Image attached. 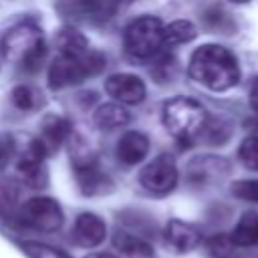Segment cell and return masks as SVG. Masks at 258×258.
Returning a JSON list of instances; mask_svg holds the SVG:
<instances>
[{
    "mask_svg": "<svg viewBox=\"0 0 258 258\" xmlns=\"http://www.w3.org/2000/svg\"><path fill=\"white\" fill-rule=\"evenodd\" d=\"M189 77L210 91L222 93L238 85L240 67L236 56L220 44H204L189 58Z\"/></svg>",
    "mask_w": 258,
    "mask_h": 258,
    "instance_id": "cell-1",
    "label": "cell"
},
{
    "mask_svg": "<svg viewBox=\"0 0 258 258\" xmlns=\"http://www.w3.org/2000/svg\"><path fill=\"white\" fill-rule=\"evenodd\" d=\"M2 52L12 64L24 71H36L44 58L42 30L30 20L12 26L2 38Z\"/></svg>",
    "mask_w": 258,
    "mask_h": 258,
    "instance_id": "cell-2",
    "label": "cell"
},
{
    "mask_svg": "<svg viewBox=\"0 0 258 258\" xmlns=\"http://www.w3.org/2000/svg\"><path fill=\"white\" fill-rule=\"evenodd\" d=\"M105 69V56L99 50L89 48L81 56L58 54L48 67V87L58 91L83 83L87 77H95Z\"/></svg>",
    "mask_w": 258,
    "mask_h": 258,
    "instance_id": "cell-3",
    "label": "cell"
},
{
    "mask_svg": "<svg viewBox=\"0 0 258 258\" xmlns=\"http://www.w3.org/2000/svg\"><path fill=\"white\" fill-rule=\"evenodd\" d=\"M161 119L165 129L181 143H189L196 135H200L208 115L202 103L189 97H173L163 105Z\"/></svg>",
    "mask_w": 258,
    "mask_h": 258,
    "instance_id": "cell-4",
    "label": "cell"
},
{
    "mask_svg": "<svg viewBox=\"0 0 258 258\" xmlns=\"http://www.w3.org/2000/svg\"><path fill=\"white\" fill-rule=\"evenodd\" d=\"M165 26L155 16H141L127 24L123 34L125 50L135 58H151L165 46Z\"/></svg>",
    "mask_w": 258,
    "mask_h": 258,
    "instance_id": "cell-5",
    "label": "cell"
},
{
    "mask_svg": "<svg viewBox=\"0 0 258 258\" xmlns=\"http://www.w3.org/2000/svg\"><path fill=\"white\" fill-rule=\"evenodd\" d=\"M20 222L32 230L50 234V232L60 230L64 216H62V210L56 200L46 198V196H36L22 204Z\"/></svg>",
    "mask_w": 258,
    "mask_h": 258,
    "instance_id": "cell-6",
    "label": "cell"
},
{
    "mask_svg": "<svg viewBox=\"0 0 258 258\" xmlns=\"http://www.w3.org/2000/svg\"><path fill=\"white\" fill-rule=\"evenodd\" d=\"M123 0H56V10L73 22L99 24L109 20Z\"/></svg>",
    "mask_w": 258,
    "mask_h": 258,
    "instance_id": "cell-7",
    "label": "cell"
},
{
    "mask_svg": "<svg viewBox=\"0 0 258 258\" xmlns=\"http://www.w3.org/2000/svg\"><path fill=\"white\" fill-rule=\"evenodd\" d=\"M139 183L151 194H169L177 185V167L173 157L167 153L153 157V161H149L139 171Z\"/></svg>",
    "mask_w": 258,
    "mask_h": 258,
    "instance_id": "cell-8",
    "label": "cell"
},
{
    "mask_svg": "<svg viewBox=\"0 0 258 258\" xmlns=\"http://www.w3.org/2000/svg\"><path fill=\"white\" fill-rule=\"evenodd\" d=\"M105 91L109 97H113L121 105H139L147 95L143 81L129 73L111 75L105 81Z\"/></svg>",
    "mask_w": 258,
    "mask_h": 258,
    "instance_id": "cell-9",
    "label": "cell"
},
{
    "mask_svg": "<svg viewBox=\"0 0 258 258\" xmlns=\"http://www.w3.org/2000/svg\"><path fill=\"white\" fill-rule=\"evenodd\" d=\"M44 151L40 149V145L32 139L28 143V147L24 149V153L18 159V173L22 177L24 183H28L30 187H42L46 181V171H44Z\"/></svg>",
    "mask_w": 258,
    "mask_h": 258,
    "instance_id": "cell-10",
    "label": "cell"
},
{
    "mask_svg": "<svg viewBox=\"0 0 258 258\" xmlns=\"http://www.w3.org/2000/svg\"><path fill=\"white\" fill-rule=\"evenodd\" d=\"M73 242L81 248H95L99 246L105 236H107V226L105 222L91 212H83L77 216L75 226H73Z\"/></svg>",
    "mask_w": 258,
    "mask_h": 258,
    "instance_id": "cell-11",
    "label": "cell"
},
{
    "mask_svg": "<svg viewBox=\"0 0 258 258\" xmlns=\"http://www.w3.org/2000/svg\"><path fill=\"white\" fill-rule=\"evenodd\" d=\"M163 240L173 252L183 254V252H191L194 248L200 246L202 232L189 222L169 220L165 224V230H163Z\"/></svg>",
    "mask_w": 258,
    "mask_h": 258,
    "instance_id": "cell-12",
    "label": "cell"
},
{
    "mask_svg": "<svg viewBox=\"0 0 258 258\" xmlns=\"http://www.w3.org/2000/svg\"><path fill=\"white\" fill-rule=\"evenodd\" d=\"M71 131H73L71 123L64 117L48 115V117H44V121L40 125V133L34 141L40 145V149L48 157V155H52L60 149V145L71 137Z\"/></svg>",
    "mask_w": 258,
    "mask_h": 258,
    "instance_id": "cell-13",
    "label": "cell"
},
{
    "mask_svg": "<svg viewBox=\"0 0 258 258\" xmlns=\"http://www.w3.org/2000/svg\"><path fill=\"white\" fill-rule=\"evenodd\" d=\"M75 175H77L79 189H81L85 196L107 194V191H111V187H113L111 179L99 169L97 161L83 163V165H75Z\"/></svg>",
    "mask_w": 258,
    "mask_h": 258,
    "instance_id": "cell-14",
    "label": "cell"
},
{
    "mask_svg": "<svg viewBox=\"0 0 258 258\" xmlns=\"http://www.w3.org/2000/svg\"><path fill=\"white\" fill-rule=\"evenodd\" d=\"M149 151V139L139 131H127L117 143V159L123 165H137Z\"/></svg>",
    "mask_w": 258,
    "mask_h": 258,
    "instance_id": "cell-15",
    "label": "cell"
},
{
    "mask_svg": "<svg viewBox=\"0 0 258 258\" xmlns=\"http://www.w3.org/2000/svg\"><path fill=\"white\" fill-rule=\"evenodd\" d=\"M95 125L99 129H105V131H115V129H121L129 123V111L121 105V103H105L101 107H97L95 115Z\"/></svg>",
    "mask_w": 258,
    "mask_h": 258,
    "instance_id": "cell-16",
    "label": "cell"
},
{
    "mask_svg": "<svg viewBox=\"0 0 258 258\" xmlns=\"http://www.w3.org/2000/svg\"><path fill=\"white\" fill-rule=\"evenodd\" d=\"M56 48L58 54H71V56H81L89 50V40L73 26H62L56 32Z\"/></svg>",
    "mask_w": 258,
    "mask_h": 258,
    "instance_id": "cell-17",
    "label": "cell"
},
{
    "mask_svg": "<svg viewBox=\"0 0 258 258\" xmlns=\"http://www.w3.org/2000/svg\"><path fill=\"white\" fill-rule=\"evenodd\" d=\"M113 244L117 250H121L123 254L131 256V258H151L153 256V248L149 242H145L143 238L129 234V232H117L113 236Z\"/></svg>",
    "mask_w": 258,
    "mask_h": 258,
    "instance_id": "cell-18",
    "label": "cell"
},
{
    "mask_svg": "<svg viewBox=\"0 0 258 258\" xmlns=\"http://www.w3.org/2000/svg\"><path fill=\"white\" fill-rule=\"evenodd\" d=\"M230 240H232L236 246H240V248L258 244V214L246 212V214L238 220L236 228L232 230Z\"/></svg>",
    "mask_w": 258,
    "mask_h": 258,
    "instance_id": "cell-19",
    "label": "cell"
},
{
    "mask_svg": "<svg viewBox=\"0 0 258 258\" xmlns=\"http://www.w3.org/2000/svg\"><path fill=\"white\" fill-rule=\"evenodd\" d=\"M196 34H198V30L189 20H175L165 26V34H163L165 46H177V44L189 42L196 38Z\"/></svg>",
    "mask_w": 258,
    "mask_h": 258,
    "instance_id": "cell-20",
    "label": "cell"
},
{
    "mask_svg": "<svg viewBox=\"0 0 258 258\" xmlns=\"http://www.w3.org/2000/svg\"><path fill=\"white\" fill-rule=\"evenodd\" d=\"M220 167H228L226 159L220 157H200L194 159V163L189 165V173L194 179L206 181L208 177H220Z\"/></svg>",
    "mask_w": 258,
    "mask_h": 258,
    "instance_id": "cell-21",
    "label": "cell"
},
{
    "mask_svg": "<svg viewBox=\"0 0 258 258\" xmlns=\"http://www.w3.org/2000/svg\"><path fill=\"white\" fill-rule=\"evenodd\" d=\"M12 103L14 107H18L20 111H34L40 105V95L38 91H34L28 85H18L12 89Z\"/></svg>",
    "mask_w": 258,
    "mask_h": 258,
    "instance_id": "cell-22",
    "label": "cell"
},
{
    "mask_svg": "<svg viewBox=\"0 0 258 258\" xmlns=\"http://www.w3.org/2000/svg\"><path fill=\"white\" fill-rule=\"evenodd\" d=\"M238 248L240 246H236L230 240V236H224V234L214 236L208 242V250H210L212 258H240V250Z\"/></svg>",
    "mask_w": 258,
    "mask_h": 258,
    "instance_id": "cell-23",
    "label": "cell"
},
{
    "mask_svg": "<svg viewBox=\"0 0 258 258\" xmlns=\"http://www.w3.org/2000/svg\"><path fill=\"white\" fill-rule=\"evenodd\" d=\"M238 157L244 163V167L258 171V135H250L242 141L238 149Z\"/></svg>",
    "mask_w": 258,
    "mask_h": 258,
    "instance_id": "cell-24",
    "label": "cell"
},
{
    "mask_svg": "<svg viewBox=\"0 0 258 258\" xmlns=\"http://www.w3.org/2000/svg\"><path fill=\"white\" fill-rule=\"evenodd\" d=\"M22 250L30 258H73L64 250L54 248V246H48V244H42V242H24L22 244Z\"/></svg>",
    "mask_w": 258,
    "mask_h": 258,
    "instance_id": "cell-25",
    "label": "cell"
},
{
    "mask_svg": "<svg viewBox=\"0 0 258 258\" xmlns=\"http://www.w3.org/2000/svg\"><path fill=\"white\" fill-rule=\"evenodd\" d=\"M232 194L244 202L258 204V179H240L232 183Z\"/></svg>",
    "mask_w": 258,
    "mask_h": 258,
    "instance_id": "cell-26",
    "label": "cell"
},
{
    "mask_svg": "<svg viewBox=\"0 0 258 258\" xmlns=\"http://www.w3.org/2000/svg\"><path fill=\"white\" fill-rule=\"evenodd\" d=\"M14 155V139L10 135H0V169L8 165Z\"/></svg>",
    "mask_w": 258,
    "mask_h": 258,
    "instance_id": "cell-27",
    "label": "cell"
},
{
    "mask_svg": "<svg viewBox=\"0 0 258 258\" xmlns=\"http://www.w3.org/2000/svg\"><path fill=\"white\" fill-rule=\"evenodd\" d=\"M250 105L258 113V77L252 79V85H250Z\"/></svg>",
    "mask_w": 258,
    "mask_h": 258,
    "instance_id": "cell-28",
    "label": "cell"
},
{
    "mask_svg": "<svg viewBox=\"0 0 258 258\" xmlns=\"http://www.w3.org/2000/svg\"><path fill=\"white\" fill-rule=\"evenodd\" d=\"M85 258H119V256H115L111 252H93V254H87Z\"/></svg>",
    "mask_w": 258,
    "mask_h": 258,
    "instance_id": "cell-29",
    "label": "cell"
},
{
    "mask_svg": "<svg viewBox=\"0 0 258 258\" xmlns=\"http://www.w3.org/2000/svg\"><path fill=\"white\" fill-rule=\"evenodd\" d=\"M228 2H234V4H246V2H250V0H228Z\"/></svg>",
    "mask_w": 258,
    "mask_h": 258,
    "instance_id": "cell-30",
    "label": "cell"
}]
</instances>
